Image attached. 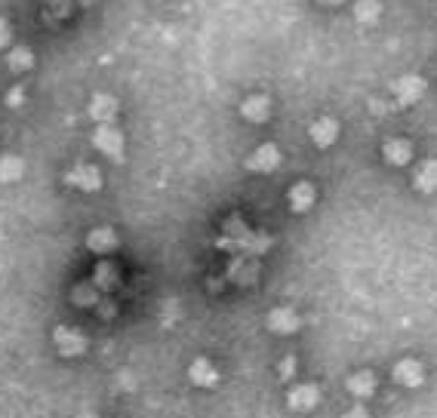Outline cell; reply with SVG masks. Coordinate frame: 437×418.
Wrapping results in <instances>:
<instances>
[{
	"label": "cell",
	"mask_w": 437,
	"mask_h": 418,
	"mask_svg": "<svg viewBox=\"0 0 437 418\" xmlns=\"http://www.w3.org/2000/svg\"><path fill=\"white\" fill-rule=\"evenodd\" d=\"M92 145H96L105 157H114V160L124 154V136H120V129L111 126V123H99L96 126V133H92Z\"/></svg>",
	"instance_id": "obj_1"
},
{
	"label": "cell",
	"mask_w": 437,
	"mask_h": 418,
	"mask_svg": "<svg viewBox=\"0 0 437 418\" xmlns=\"http://www.w3.org/2000/svg\"><path fill=\"white\" fill-rule=\"evenodd\" d=\"M392 92L401 105H413V101H419L425 96V80L416 77V74H404V77H397L392 83Z\"/></svg>",
	"instance_id": "obj_2"
},
{
	"label": "cell",
	"mask_w": 437,
	"mask_h": 418,
	"mask_svg": "<svg viewBox=\"0 0 437 418\" xmlns=\"http://www.w3.org/2000/svg\"><path fill=\"white\" fill-rule=\"evenodd\" d=\"M68 179V185H74V188H80V191H99V185H102V175L96 166H90V163H77L74 170L65 175Z\"/></svg>",
	"instance_id": "obj_3"
},
{
	"label": "cell",
	"mask_w": 437,
	"mask_h": 418,
	"mask_svg": "<svg viewBox=\"0 0 437 418\" xmlns=\"http://www.w3.org/2000/svg\"><path fill=\"white\" fill-rule=\"evenodd\" d=\"M277 163H281V151H277L274 145H259L247 160V166L253 172H271V170H277Z\"/></svg>",
	"instance_id": "obj_4"
},
{
	"label": "cell",
	"mask_w": 437,
	"mask_h": 418,
	"mask_svg": "<svg viewBox=\"0 0 437 418\" xmlns=\"http://www.w3.org/2000/svg\"><path fill=\"white\" fill-rule=\"evenodd\" d=\"M240 114L249 123H265L268 114H271V99L268 96H249L244 99V105H240Z\"/></svg>",
	"instance_id": "obj_5"
},
{
	"label": "cell",
	"mask_w": 437,
	"mask_h": 418,
	"mask_svg": "<svg viewBox=\"0 0 437 418\" xmlns=\"http://www.w3.org/2000/svg\"><path fill=\"white\" fill-rule=\"evenodd\" d=\"M55 345H59V351L65 357H77V354H83L87 351V339L80 336L77 329H55Z\"/></svg>",
	"instance_id": "obj_6"
},
{
	"label": "cell",
	"mask_w": 437,
	"mask_h": 418,
	"mask_svg": "<svg viewBox=\"0 0 437 418\" xmlns=\"http://www.w3.org/2000/svg\"><path fill=\"white\" fill-rule=\"evenodd\" d=\"M339 138V123L333 117H320L311 123V142L318 148H330Z\"/></svg>",
	"instance_id": "obj_7"
},
{
	"label": "cell",
	"mask_w": 437,
	"mask_h": 418,
	"mask_svg": "<svg viewBox=\"0 0 437 418\" xmlns=\"http://www.w3.org/2000/svg\"><path fill=\"white\" fill-rule=\"evenodd\" d=\"M318 400H320V391L314 385H299L290 391V406L299 412H308L311 406H318Z\"/></svg>",
	"instance_id": "obj_8"
},
{
	"label": "cell",
	"mask_w": 437,
	"mask_h": 418,
	"mask_svg": "<svg viewBox=\"0 0 437 418\" xmlns=\"http://www.w3.org/2000/svg\"><path fill=\"white\" fill-rule=\"evenodd\" d=\"M117 114V101L111 96H92L90 101V117L96 120V123H111Z\"/></svg>",
	"instance_id": "obj_9"
},
{
	"label": "cell",
	"mask_w": 437,
	"mask_h": 418,
	"mask_svg": "<svg viewBox=\"0 0 437 418\" xmlns=\"http://www.w3.org/2000/svg\"><path fill=\"white\" fill-rule=\"evenodd\" d=\"M314 197H318V191H314L311 182H299V185H293V188H290V207H293L296 212L311 209Z\"/></svg>",
	"instance_id": "obj_10"
},
{
	"label": "cell",
	"mask_w": 437,
	"mask_h": 418,
	"mask_svg": "<svg viewBox=\"0 0 437 418\" xmlns=\"http://www.w3.org/2000/svg\"><path fill=\"white\" fill-rule=\"evenodd\" d=\"M385 160L394 163V166H406L413 160V145L404 142V138H392V142H385Z\"/></svg>",
	"instance_id": "obj_11"
},
{
	"label": "cell",
	"mask_w": 437,
	"mask_h": 418,
	"mask_svg": "<svg viewBox=\"0 0 437 418\" xmlns=\"http://www.w3.org/2000/svg\"><path fill=\"white\" fill-rule=\"evenodd\" d=\"M413 185H416V188H419L422 194L437 191V160H425L419 170H416Z\"/></svg>",
	"instance_id": "obj_12"
},
{
	"label": "cell",
	"mask_w": 437,
	"mask_h": 418,
	"mask_svg": "<svg viewBox=\"0 0 437 418\" xmlns=\"http://www.w3.org/2000/svg\"><path fill=\"white\" fill-rule=\"evenodd\" d=\"M191 382L194 385H200V387H212L219 382V373H216V366L210 363V360H194L191 363Z\"/></svg>",
	"instance_id": "obj_13"
},
{
	"label": "cell",
	"mask_w": 437,
	"mask_h": 418,
	"mask_svg": "<svg viewBox=\"0 0 437 418\" xmlns=\"http://www.w3.org/2000/svg\"><path fill=\"white\" fill-rule=\"evenodd\" d=\"M268 326L274 332H296L299 329V317L293 314V308H277L268 314Z\"/></svg>",
	"instance_id": "obj_14"
},
{
	"label": "cell",
	"mask_w": 437,
	"mask_h": 418,
	"mask_svg": "<svg viewBox=\"0 0 437 418\" xmlns=\"http://www.w3.org/2000/svg\"><path fill=\"white\" fill-rule=\"evenodd\" d=\"M394 378L406 387H416V385H422V366L416 363V360H401V363L394 366Z\"/></svg>",
	"instance_id": "obj_15"
},
{
	"label": "cell",
	"mask_w": 437,
	"mask_h": 418,
	"mask_svg": "<svg viewBox=\"0 0 437 418\" xmlns=\"http://www.w3.org/2000/svg\"><path fill=\"white\" fill-rule=\"evenodd\" d=\"M355 18L360 25H376L382 18V4L379 0H357L355 4Z\"/></svg>",
	"instance_id": "obj_16"
},
{
	"label": "cell",
	"mask_w": 437,
	"mask_h": 418,
	"mask_svg": "<svg viewBox=\"0 0 437 418\" xmlns=\"http://www.w3.org/2000/svg\"><path fill=\"white\" fill-rule=\"evenodd\" d=\"M87 246L92 249V253H108V249L117 246V234L111 228H96L92 234L87 237Z\"/></svg>",
	"instance_id": "obj_17"
},
{
	"label": "cell",
	"mask_w": 437,
	"mask_h": 418,
	"mask_svg": "<svg viewBox=\"0 0 437 418\" xmlns=\"http://www.w3.org/2000/svg\"><path fill=\"white\" fill-rule=\"evenodd\" d=\"M92 283H96V290H114V286L120 283L117 268L108 265V262H102V265L96 268V274H92Z\"/></svg>",
	"instance_id": "obj_18"
},
{
	"label": "cell",
	"mask_w": 437,
	"mask_h": 418,
	"mask_svg": "<svg viewBox=\"0 0 437 418\" xmlns=\"http://www.w3.org/2000/svg\"><path fill=\"white\" fill-rule=\"evenodd\" d=\"M6 65H9V68H13L16 74H25V71H31V65H34V53L28 50V46H16V50H9Z\"/></svg>",
	"instance_id": "obj_19"
},
{
	"label": "cell",
	"mask_w": 437,
	"mask_h": 418,
	"mask_svg": "<svg viewBox=\"0 0 437 418\" xmlns=\"http://www.w3.org/2000/svg\"><path fill=\"white\" fill-rule=\"evenodd\" d=\"M348 391L355 394V397H369L376 391V378H373V373H357V375H351V382H348Z\"/></svg>",
	"instance_id": "obj_20"
},
{
	"label": "cell",
	"mask_w": 437,
	"mask_h": 418,
	"mask_svg": "<svg viewBox=\"0 0 437 418\" xmlns=\"http://www.w3.org/2000/svg\"><path fill=\"white\" fill-rule=\"evenodd\" d=\"M22 172H25L22 157H4L0 160V182H16V179H22Z\"/></svg>",
	"instance_id": "obj_21"
},
{
	"label": "cell",
	"mask_w": 437,
	"mask_h": 418,
	"mask_svg": "<svg viewBox=\"0 0 437 418\" xmlns=\"http://www.w3.org/2000/svg\"><path fill=\"white\" fill-rule=\"evenodd\" d=\"M96 292H99V290H96V283H90V290H87V286H83V290H77V292H74V299L87 304V302H96V299H99Z\"/></svg>",
	"instance_id": "obj_22"
},
{
	"label": "cell",
	"mask_w": 437,
	"mask_h": 418,
	"mask_svg": "<svg viewBox=\"0 0 437 418\" xmlns=\"http://www.w3.org/2000/svg\"><path fill=\"white\" fill-rule=\"evenodd\" d=\"M9 37H13V34H9V25H6V18H0V50H4V46L9 43Z\"/></svg>",
	"instance_id": "obj_23"
},
{
	"label": "cell",
	"mask_w": 437,
	"mask_h": 418,
	"mask_svg": "<svg viewBox=\"0 0 437 418\" xmlns=\"http://www.w3.org/2000/svg\"><path fill=\"white\" fill-rule=\"evenodd\" d=\"M342 418H369V415H367V409H364V406H355V409H351V412H345Z\"/></svg>",
	"instance_id": "obj_24"
},
{
	"label": "cell",
	"mask_w": 437,
	"mask_h": 418,
	"mask_svg": "<svg viewBox=\"0 0 437 418\" xmlns=\"http://www.w3.org/2000/svg\"><path fill=\"white\" fill-rule=\"evenodd\" d=\"M22 99H25V92H22V89H13V92H9V105H18Z\"/></svg>",
	"instance_id": "obj_25"
},
{
	"label": "cell",
	"mask_w": 437,
	"mask_h": 418,
	"mask_svg": "<svg viewBox=\"0 0 437 418\" xmlns=\"http://www.w3.org/2000/svg\"><path fill=\"white\" fill-rule=\"evenodd\" d=\"M293 369H296V363H293V357H286V360H284V366H281V373H284V375H290V373H293Z\"/></svg>",
	"instance_id": "obj_26"
},
{
	"label": "cell",
	"mask_w": 437,
	"mask_h": 418,
	"mask_svg": "<svg viewBox=\"0 0 437 418\" xmlns=\"http://www.w3.org/2000/svg\"><path fill=\"white\" fill-rule=\"evenodd\" d=\"M318 4H320V6H339L342 0H318Z\"/></svg>",
	"instance_id": "obj_27"
},
{
	"label": "cell",
	"mask_w": 437,
	"mask_h": 418,
	"mask_svg": "<svg viewBox=\"0 0 437 418\" xmlns=\"http://www.w3.org/2000/svg\"><path fill=\"white\" fill-rule=\"evenodd\" d=\"M80 418H96V415H80Z\"/></svg>",
	"instance_id": "obj_28"
}]
</instances>
